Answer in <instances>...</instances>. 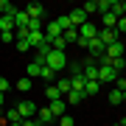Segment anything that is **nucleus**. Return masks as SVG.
Here are the masks:
<instances>
[{
  "label": "nucleus",
  "instance_id": "f257e3e1",
  "mask_svg": "<svg viewBox=\"0 0 126 126\" xmlns=\"http://www.w3.org/2000/svg\"><path fill=\"white\" fill-rule=\"evenodd\" d=\"M45 67H50L53 73H62L64 67H67V53H64V50H50V53H48V62H45Z\"/></svg>",
  "mask_w": 126,
  "mask_h": 126
},
{
  "label": "nucleus",
  "instance_id": "f03ea898",
  "mask_svg": "<svg viewBox=\"0 0 126 126\" xmlns=\"http://www.w3.org/2000/svg\"><path fill=\"white\" fill-rule=\"evenodd\" d=\"M14 109L20 112V118H23V121H28V118H34V115H36V104H34L31 98H23Z\"/></svg>",
  "mask_w": 126,
  "mask_h": 126
},
{
  "label": "nucleus",
  "instance_id": "7ed1b4c3",
  "mask_svg": "<svg viewBox=\"0 0 126 126\" xmlns=\"http://www.w3.org/2000/svg\"><path fill=\"white\" fill-rule=\"evenodd\" d=\"M98 42L104 48H109L112 42H121V34H118L115 28H104V31H98Z\"/></svg>",
  "mask_w": 126,
  "mask_h": 126
},
{
  "label": "nucleus",
  "instance_id": "20e7f679",
  "mask_svg": "<svg viewBox=\"0 0 126 126\" xmlns=\"http://www.w3.org/2000/svg\"><path fill=\"white\" fill-rule=\"evenodd\" d=\"M118 79V73L109 67V64H98V81L104 84V81H107V84H112V81Z\"/></svg>",
  "mask_w": 126,
  "mask_h": 126
},
{
  "label": "nucleus",
  "instance_id": "39448f33",
  "mask_svg": "<svg viewBox=\"0 0 126 126\" xmlns=\"http://www.w3.org/2000/svg\"><path fill=\"white\" fill-rule=\"evenodd\" d=\"M25 14H28L31 20H42V14H45V6H42V3H28V6H25Z\"/></svg>",
  "mask_w": 126,
  "mask_h": 126
},
{
  "label": "nucleus",
  "instance_id": "423d86ee",
  "mask_svg": "<svg viewBox=\"0 0 126 126\" xmlns=\"http://www.w3.org/2000/svg\"><path fill=\"white\" fill-rule=\"evenodd\" d=\"M48 109L53 112V118L59 121V118L64 115V109H67V104H64V98H56V101H50V104H48Z\"/></svg>",
  "mask_w": 126,
  "mask_h": 126
},
{
  "label": "nucleus",
  "instance_id": "0eeeda50",
  "mask_svg": "<svg viewBox=\"0 0 126 126\" xmlns=\"http://www.w3.org/2000/svg\"><path fill=\"white\" fill-rule=\"evenodd\" d=\"M67 17H70V23H73V28H81V25L87 23V14H84V9H73V11L67 14Z\"/></svg>",
  "mask_w": 126,
  "mask_h": 126
},
{
  "label": "nucleus",
  "instance_id": "6e6552de",
  "mask_svg": "<svg viewBox=\"0 0 126 126\" xmlns=\"http://www.w3.org/2000/svg\"><path fill=\"white\" fill-rule=\"evenodd\" d=\"M28 23H31V17L25 14V9H17V14H14V31L17 28H28Z\"/></svg>",
  "mask_w": 126,
  "mask_h": 126
},
{
  "label": "nucleus",
  "instance_id": "1a4fd4ad",
  "mask_svg": "<svg viewBox=\"0 0 126 126\" xmlns=\"http://www.w3.org/2000/svg\"><path fill=\"white\" fill-rule=\"evenodd\" d=\"M79 36H84V39H95V36H98V28H95L90 20H87V23L79 28Z\"/></svg>",
  "mask_w": 126,
  "mask_h": 126
},
{
  "label": "nucleus",
  "instance_id": "9d476101",
  "mask_svg": "<svg viewBox=\"0 0 126 126\" xmlns=\"http://www.w3.org/2000/svg\"><path fill=\"white\" fill-rule=\"evenodd\" d=\"M59 36H62V28L56 25V20H53V23H48V25H45V39L53 42V39H59Z\"/></svg>",
  "mask_w": 126,
  "mask_h": 126
},
{
  "label": "nucleus",
  "instance_id": "9b49d317",
  "mask_svg": "<svg viewBox=\"0 0 126 126\" xmlns=\"http://www.w3.org/2000/svg\"><path fill=\"white\" fill-rule=\"evenodd\" d=\"M28 42H31V48L36 50L42 42H45V31H28Z\"/></svg>",
  "mask_w": 126,
  "mask_h": 126
},
{
  "label": "nucleus",
  "instance_id": "f8f14e48",
  "mask_svg": "<svg viewBox=\"0 0 126 126\" xmlns=\"http://www.w3.org/2000/svg\"><path fill=\"white\" fill-rule=\"evenodd\" d=\"M14 14H17L14 3H9V0H0V17H14Z\"/></svg>",
  "mask_w": 126,
  "mask_h": 126
},
{
  "label": "nucleus",
  "instance_id": "ddd939ff",
  "mask_svg": "<svg viewBox=\"0 0 126 126\" xmlns=\"http://www.w3.org/2000/svg\"><path fill=\"white\" fill-rule=\"evenodd\" d=\"M36 118H39V121L45 123V126H50V123H56V118H53V112H50L48 107H45V109H39V112H36Z\"/></svg>",
  "mask_w": 126,
  "mask_h": 126
},
{
  "label": "nucleus",
  "instance_id": "4468645a",
  "mask_svg": "<svg viewBox=\"0 0 126 126\" xmlns=\"http://www.w3.org/2000/svg\"><path fill=\"white\" fill-rule=\"evenodd\" d=\"M56 90L62 93V95H67V93L73 90V84H70V76H64V79H59V81H56Z\"/></svg>",
  "mask_w": 126,
  "mask_h": 126
},
{
  "label": "nucleus",
  "instance_id": "2eb2a0df",
  "mask_svg": "<svg viewBox=\"0 0 126 126\" xmlns=\"http://www.w3.org/2000/svg\"><path fill=\"white\" fill-rule=\"evenodd\" d=\"M109 67H112L118 76H121V73L126 70V56H118V59H112V62H109Z\"/></svg>",
  "mask_w": 126,
  "mask_h": 126
},
{
  "label": "nucleus",
  "instance_id": "dca6fc26",
  "mask_svg": "<svg viewBox=\"0 0 126 126\" xmlns=\"http://www.w3.org/2000/svg\"><path fill=\"white\" fill-rule=\"evenodd\" d=\"M81 101H84V93H79V90H70L64 95V104H81Z\"/></svg>",
  "mask_w": 126,
  "mask_h": 126
},
{
  "label": "nucleus",
  "instance_id": "f3484780",
  "mask_svg": "<svg viewBox=\"0 0 126 126\" xmlns=\"http://www.w3.org/2000/svg\"><path fill=\"white\" fill-rule=\"evenodd\" d=\"M101 90V81H87L84 84V98H90V95H95Z\"/></svg>",
  "mask_w": 126,
  "mask_h": 126
},
{
  "label": "nucleus",
  "instance_id": "a211bd4d",
  "mask_svg": "<svg viewBox=\"0 0 126 126\" xmlns=\"http://www.w3.org/2000/svg\"><path fill=\"white\" fill-rule=\"evenodd\" d=\"M56 25L62 28V34H64V31H70V28H73V23H70V17H67V14H62V17H56ZM76 31H79V28H76Z\"/></svg>",
  "mask_w": 126,
  "mask_h": 126
},
{
  "label": "nucleus",
  "instance_id": "6ab92c4d",
  "mask_svg": "<svg viewBox=\"0 0 126 126\" xmlns=\"http://www.w3.org/2000/svg\"><path fill=\"white\" fill-rule=\"evenodd\" d=\"M3 118H6V123H23V118H20L17 109H9V112H3Z\"/></svg>",
  "mask_w": 126,
  "mask_h": 126
},
{
  "label": "nucleus",
  "instance_id": "aec40b11",
  "mask_svg": "<svg viewBox=\"0 0 126 126\" xmlns=\"http://www.w3.org/2000/svg\"><path fill=\"white\" fill-rule=\"evenodd\" d=\"M45 98H48V101H56V98H62V93L56 90V84H48V87H45Z\"/></svg>",
  "mask_w": 126,
  "mask_h": 126
},
{
  "label": "nucleus",
  "instance_id": "412c9836",
  "mask_svg": "<svg viewBox=\"0 0 126 126\" xmlns=\"http://www.w3.org/2000/svg\"><path fill=\"white\" fill-rule=\"evenodd\" d=\"M115 25H118V14L107 11V14H104V28H115Z\"/></svg>",
  "mask_w": 126,
  "mask_h": 126
},
{
  "label": "nucleus",
  "instance_id": "4be33fe9",
  "mask_svg": "<svg viewBox=\"0 0 126 126\" xmlns=\"http://www.w3.org/2000/svg\"><path fill=\"white\" fill-rule=\"evenodd\" d=\"M3 31H14V17H0V34Z\"/></svg>",
  "mask_w": 126,
  "mask_h": 126
},
{
  "label": "nucleus",
  "instance_id": "5701e85b",
  "mask_svg": "<svg viewBox=\"0 0 126 126\" xmlns=\"http://www.w3.org/2000/svg\"><path fill=\"white\" fill-rule=\"evenodd\" d=\"M109 104H112V107L123 104V93H121V90H109Z\"/></svg>",
  "mask_w": 126,
  "mask_h": 126
},
{
  "label": "nucleus",
  "instance_id": "b1692460",
  "mask_svg": "<svg viewBox=\"0 0 126 126\" xmlns=\"http://www.w3.org/2000/svg\"><path fill=\"white\" fill-rule=\"evenodd\" d=\"M95 9H98L101 14H107V11H112V0H95Z\"/></svg>",
  "mask_w": 126,
  "mask_h": 126
},
{
  "label": "nucleus",
  "instance_id": "393cba45",
  "mask_svg": "<svg viewBox=\"0 0 126 126\" xmlns=\"http://www.w3.org/2000/svg\"><path fill=\"white\" fill-rule=\"evenodd\" d=\"M17 90H20V93H28V90H31V79H28V76H23V79L17 81Z\"/></svg>",
  "mask_w": 126,
  "mask_h": 126
},
{
  "label": "nucleus",
  "instance_id": "a878e982",
  "mask_svg": "<svg viewBox=\"0 0 126 126\" xmlns=\"http://www.w3.org/2000/svg\"><path fill=\"white\" fill-rule=\"evenodd\" d=\"M14 45H17V50H20V53H28V50H34V48H31V42H28V39H17Z\"/></svg>",
  "mask_w": 126,
  "mask_h": 126
},
{
  "label": "nucleus",
  "instance_id": "bb28decb",
  "mask_svg": "<svg viewBox=\"0 0 126 126\" xmlns=\"http://www.w3.org/2000/svg\"><path fill=\"white\" fill-rule=\"evenodd\" d=\"M62 36H64V42H67V45H70V42H79V31H76V28H70V31H64Z\"/></svg>",
  "mask_w": 126,
  "mask_h": 126
},
{
  "label": "nucleus",
  "instance_id": "cd10ccee",
  "mask_svg": "<svg viewBox=\"0 0 126 126\" xmlns=\"http://www.w3.org/2000/svg\"><path fill=\"white\" fill-rule=\"evenodd\" d=\"M25 73H28V76H39V73H42V64L31 62V64H28V67H25Z\"/></svg>",
  "mask_w": 126,
  "mask_h": 126
},
{
  "label": "nucleus",
  "instance_id": "c85d7f7f",
  "mask_svg": "<svg viewBox=\"0 0 126 126\" xmlns=\"http://www.w3.org/2000/svg\"><path fill=\"white\" fill-rule=\"evenodd\" d=\"M39 79H45V81H56V73L50 70V67H42V73H39Z\"/></svg>",
  "mask_w": 126,
  "mask_h": 126
},
{
  "label": "nucleus",
  "instance_id": "c756f323",
  "mask_svg": "<svg viewBox=\"0 0 126 126\" xmlns=\"http://www.w3.org/2000/svg\"><path fill=\"white\" fill-rule=\"evenodd\" d=\"M50 45H53V50H64V48H67V42H64V36H59V39H53Z\"/></svg>",
  "mask_w": 126,
  "mask_h": 126
},
{
  "label": "nucleus",
  "instance_id": "7c9ffc66",
  "mask_svg": "<svg viewBox=\"0 0 126 126\" xmlns=\"http://www.w3.org/2000/svg\"><path fill=\"white\" fill-rule=\"evenodd\" d=\"M81 9H84V14H87V17L98 11V9H95V0H90V3H84V6H81Z\"/></svg>",
  "mask_w": 126,
  "mask_h": 126
},
{
  "label": "nucleus",
  "instance_id": "2f4dec72",
  "mask_svg": "<svg viewBox=\"0 0 126 126\" xmlns=\"http://www.w3.org/2000/svg\"><path fill=\"white\" fill-rule=\"evenodd\" d=\"M56 123H59V126H76V121H73L70 115H62V118H59Z\"/></svg>",
  "mask_w": 126,
  "mask_h": 126
},
{
  "label": "nucleus",
  "instance_id": "473e14b6",
  "mask_svg": "<svg viewBox=\"0 0 126 126\" xmlns=\"http://www.w3.org/2000/svg\"><path fill=\"white\" fill-rule=\"evenodd\" d=\"M118 34H126V17H118V25H115Z\"/></svg>",
  "mask_w": 126,
  "mask_h": 126
},
{
  "label": "nucleus",
  "instance_id": "72a5a7b5",
  "mask_svg": "<svg viewBox=\"0 0 126 126\" xmlns=\"http://www.w3.org/2000/svg\"><path fill=\"white\" fill-rule=\"evenodd\" d=\"M28 31H42V20H31L28 23Z\"/></svg>",
  "mask_w": 126,
  "mask_h": 126
},
{
  "label": "nucleus",
  "instance_id": "f704fd0d",
  "mask_svg": "<svg viewBox=\"0 0 126 126\" xmlns=\"http://www.w3.org/2000/svg\"><path fill=\"white\" fill-rule=\"evenodd\" d=\"M115 90H121V93L126 90V79H123V76H118V79H115Z\"/></svg>",
  "mask_w": 126,
  "mask_h": 126
},
{
  "label": "nucleus",
  "instance_id": "c9c22d12",
  "mask_svg": "<svg viewBox=\"0 0 126 126\" xmlns=\"http://www.w3.org/2000/svg\"><path fill=\"white\" fill-rule=\"evenodd\" d=\"M0 42H14V31H3L0 34Z\"/></svg>",
  "mask_w": 126,
  "mask_h": 126
},
{
  "label": "nucleus",
  "instance_id": "e433bc0d",
  "mask_svg": "<svg viewBox=\"0 0 126 126\" xmlns=\"http://www.w3.org/2000/svg\"><path fill=\"white\" fill-rule=\"evenodd\" d=\"M23 126H45L39 121V118H28V121H23Z\"/></svg>",
  "mask_w": 126,
  "mask_h": 126
},
{
  "label": "nucleus",
  "instance_id": "4c0bfd02",
  "mask_svg": "<svg viewBox=\"0 0 126 126\" xmlns=\"http://www.w3.org/2000/svg\"><path fill=\"white\" fill-rule=\"evenodd\" d=\"M9 87H11V81L6 79V76H0V93H6V90H9Z\"/></svg>",
  "mask_w": 126,
  "mask_h": 126
},
{
  "label": "nucleus",
  "instance_id": "58836bf2",
  "mask_svg": "<svg viewBox=\"0 0 126 126\" xmlns=\"http://www.w3.org/2000/svg\"><path fill=\"white\" fill-rule=\"evenodd\" d=\"M3 101H6V93H0V107H3Z\"/></svg>",
  "mask_w": 126,
  "mask_h": 126
},
{
  "label": "nucleus",
  "instance_id": "ea45409f",
  "mask_svg": "<svg viewBox=\"0 0 126 126\" xmlns=\"http://www.w3.org/2000/svg\"><path fill=\"white\" fill-rule=\"evenodd\" d=\"M9 126H23V123H9Z\"/></svg>",
  "mask_w": 126,
  "mask_h": 126
},
{
  "label": "nucleus",
  "instance_id": "a19ab883",
  "mask_svg": "<svg viewBox=\"0 0 126 126\" xmlns=\"http://www.w3.org/2000/svg\"><path fill=\"white\" fill-rule=\"evenodd\" d=\"M3 123H6V118H3V121H0V126H3Z\"/></svg>",
  "mask_w": 126,
  "mask_h": 126
},
{
  "label": "nucleus",
  "instance_id": "79ce46f5",
  "mask_svg": "<svg viewBox=\"0 0 126 126\" xmlns=\"http://www.w3.org/2000/svg\"><path fill=\"white\" fill-rule=\"evenodd\" d=\"M123 101H126V90H123Z\"/></svg>",
  "mask_w": 126,
  "mask_h": 126
},
{
  "label": "nucleus",
  "instance_id": "37998d69",
  "mask_svg": "<svg viewBox=\"0 0 126 126\" xmlns=\"http://www.w3.org/2000/svg\"><path fill=\"white\" fill-rule=\"evenodd\" d=\"M123 56H126V45H123Z\"/></svg>",
  "mask_w": 126,
  "mask_h": 126
},
{
  "label": "nucleus",
  "instance_id": "c03bdc74",
  "mask_svg": "<svg viewBox=\"0 0 126 126\" xmlns=\"http://www.w3.org/2000/svg\"><path fill=\"white\" fill-rule=\"evenodd\" d=\"M50 126H59V123H50Z\"/></svg>",
  "mask_w": 126,
  "mask_h": 126
}]
</instances>
